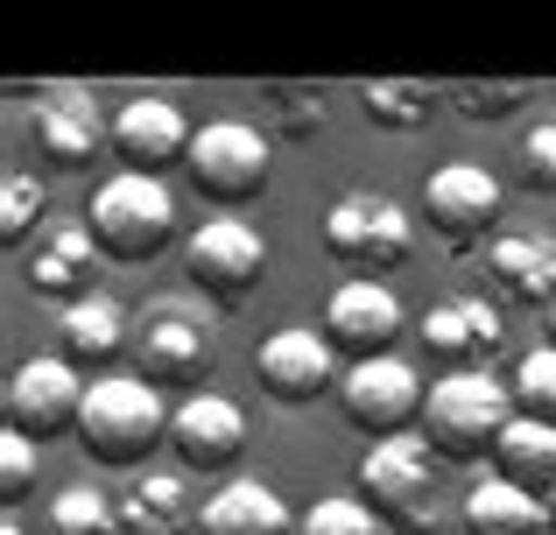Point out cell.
<instances>
[{
  "label": "cell",
  "instance_id": "obj_6",
  "mask_svg": "<svg viewBox=\"0 0 556 535\" xmlns=\"http://www.w3.org/2000/svg\"><path fill=\"white\" fill-rule=\"evenodd\" d=\"M359 500L402 535L437 528V458H430V444L422 437L367 444V458H359Z\"/></svg>",
  "mask_w": 556,
  "mask_h": 535
},
{
  "label": "cell",
  "instance_id": "obj_33",
  "mask_svg": "<svg viewBox=\"0 0 556 535\" xmlns=\"http://www.w3.org/2000/svg\"><path fill=\"white\" fill-rule=\"evenodd\" d=\"M28 472H36V444H28V437H0V494L22 500L28 494Z\"/></svg>",
  "mask_w": 556,
  "mask_h": 535
},
{
  "label": "cell",
  "instance_id": "obj_7",
  "mask_svg": "<svg viewBox=\"0 0 556 535\" xmlns=\"http://www.w3.org/2000/svg\"><path fill=\"white\" fill-rule=\"evenodd\" d=\"M408 247H416V226L388 191H345L325 212V254L353 268L359 282H380V268H402Z\"/></svg>",
  "mask_w": 556,
  "mask_h": 535
},
{
  "label": "cell",
  "instance_id": "obj_29",
  "mask_svg": "<svg viewBox=\"0 0 556 535\" xmlns=\"http://www.w3.org/2000/svg\"><path fill=\"white\" fill-rule=\"evenodd\" d=\"M296 535H380V514L359 494H325L296 514Z\"/></svg>",
  "mask_w": 556,
  "mask_h": 535
},
{
  "label": "cell",
  "instance_id": "obj_5",
  "mask_svg": "<svg viewBox=\"0 0 556 535\" xmlns=\"http://www.w3.org/2000/svg\"><path fill=\"white\" fill-rule=\"evenodd\" d=\"M212 317L190 296H155L135 310V339H127V373L149 387H184L212 373Z\"/></svg>",
  "mask_w": 556,
  "mask_h": 535
},
{
  "label": "cell",
  "instance_id": "obj_16",
  "mask_svg": "<svg viewBox=\"0 0 556 535\" xmlns=\"http://www.w3.org/2000/svg\"><path fill=\"white\" fill-rule=\"evenodd\" d=\"M99 240H92V226L85 219H50L36 233V247L22 254V282L36 289V296H50V303H85L92 296V275H99Z\"/></svg>",
  "mask_w": 556,
  "mask_h": 535
},
{
  "label": "cell",
  "instance_id": "obj_19",
  "mask_svg": "<svg viewBox=\"0 0 556 535\" xmlns=\"http://www.w3.org/2000/svg\"><path fill=\"white\" fill-rule=\"evenodd\" d=\"M127 339H135V317H127L113 296H99V289L56 317V353H64L78 373H92V381H106L113 359H127Z\"/></svg>",
  "mask_w": 556,
  "mask_h": 535
},
{
  "label": "cell",
  "instance_id": "obj_26",
  "mask_svg": "<svg viewBox=\"0 0 556 535\" xmlns=\"http://www.w3.org/2000/svg\"><path fill=\"white\" fill-rule=\"evenodd\" d=\"M50 535H121V500H106L92 480H71L50 500Z\"/></svg>",
  "mask_w": 556,
  "mask_h": 535
},
{
  "label": "cell",
  "instance_id": "obj_28",
  "mask_svg": "<svg viewBox=\"0 0 556 535\" xmlns=\"http://www.w3.org/2000/svg\"><path fill=\"white\" fill-rule=\"evenodd\" d=\"M507 387H515V409L529 416V423H556V345L521 353V367L507 373Z\"/></svg>",
  "mask_w": 556,
  "mask_h": 535
},
{
  "label": "cell",
  "instance_id": "obj_12",
  "mask_svg": "<svg viewBox=\"0 0 556 535\" xmlns=\"http://www.w3.org/2000/svg\"><path fill=\"white\" fill-rule=\"evenodd\" d=\"M422 219L444 247H479L501 226V177L486 163H444L422 177Z\"/></svg>",
  "mask_w": 556,
  "mask_h": 535
},
{
  "label": "cell",
  "instance_id": "obj_11",
  "mask_svg": "<svg viewBox=\"0 0 556 535\" xmlns=\"http://www.w3.org/2000/svg\"><path fill=\"white\" fill-rule=\"evenodd\" d=\"M184 275L212 303H247L261 289V275H268V240L247 219H204L184 240Z\"/></svg>",
  "mask_w": 556,
  "mask_h": 535
},
{
  "label": "cell",
  "instance_id": "obj_21",
  "mask_svg": "<svg viewBox=\"0 0 556 535\" xmlns=\"http://www.w3.org/2000/svg\"><path fill=\"white\" fill-rule=\"evenodd\" d=\"M198 514L190 472H141L121 494V535H198Z\"/></svg>",
  "mask_w": 556,
  "mask_h": 535
},
{
  "label": "cell",
  "instance_id": "obj_1",
  "mask_svg": "<svg viewBox=\"0 0 556 535\" xmlns=\"http://www.w3.org/2000/svg\"><path fill=\"white\" fill-rule=\"evenodd\" d=\"M515 416H521L515 387H507L493 367L444 373V381H430V395H422L416 437L430 444V458H444V466H479L486 451H501V437H507Z\"/></svg>",
  "mask_w": 556,
  "mask_h": 535
},
{
  "label": "cell",
  "instance_id": "obj_23",
  "mask_svg": "<svg viewBox=\"0 0 556 535\" xmlns=\"http://www.w3.org/2000/svg\"><path fill=\"white\" fill-rule=\"evenodd\" d=\"M465 528L472 535H556L549 500L529 494V486H515V480H501V472H486V480L465 494Z\"/></svg>",
  "mask_w": 556,
  "mask_h": 535
},
{
  "label": "cell",
  "instance_id": "obj_27",
  "mask_svg": "<svg viewBox=\"0 0 556 535\" xmlns=\"http://www.w3.org/2000/svg\"><path fill=\"white\" fill-rule=\"evenodd\" d=\"M42 212H50V191H42L28 169H8V183H0V240L8 247H22L28 233H42Z\"/></svg>",
  "mask_w": 556,
  "mask_h": 535
},
{
  "label": "cell",
  "instance_id": "obj_30",
  "mask_svg": "<svg viewBox=\"0 0 556 535\" xmlns=\"http://www.w3.org/2000/svg\"><path fill=\"white\" fill-rule=\"evenodd\" d=\"M521 183L529 191H556V113H543V120L521 135Z\"/></svg>",
  "mask_w": 556,
  "mask_h": 535
},
{
  "label": "cell",
  "instance_id": "obj_10",
  "mask_svg": "<svg viewBox=\"0 0 556 535\" xmlns=\"http://www.w3.org/2000/svg\"><path fill=\"white\" fill-rule=\"evenodd\" d=\"M169 451L190 480H240V458H247V409L226 395H184L177 416H169Z\"/></svg>",
  "mask_w": 556,
  "mask_h": 535
},
{
  "label": "cell",
  "instance_id": "obj_3",
  "mask_svg": "<svg viewBox=\"0 0 556 535\" xmlns=\"http://www.w3.org/2000/svg\"><path fill=\"white\" fill-rule=\"evenodd\" d=\"M85 226H92L99 254L121 268H141L177 240V191L163 177H141V169H121L92 191L85 205Z\"/></svg>",
  "mask_w": 556,
  "mask_h": 535
},
{
  "label": "cell",
  "instance_id": "obj_20",
  "mask_svg": "<svg viewBox=\"0 0 556 535\" xmlns=\"http://www.w3.org/2000/svg\"><path fill=\"white\" fill-rule=\"evenodd\" d=\"M486 282L507 303H556V233H493L486 240Z\"/></svg>",
  "mask_w": 556,
  "mask_h": 535
},
{
  "label": "cell",
  "instance_id": "obj_8",
  "mask_svg": "<svg viewBox=\"0 0 556 535\" xmlns=\"http://www.w3.org/2000/svg\"><path fill=\"white\" fill-rule=\"evenodd\" d=\"M85 373L71 367L64 353H42V359H22L0 387V416H8V437H56V430H78V409H85Z\"/></svg>",
  "mask_w": 556,
  "mask_h": 535
},
{
  "label": "cell",
  "instance_id": "obj_34",
  "mask_svg": "<svg viewBox=\"0 0 556 535\" xmlns=\"http://www.w3.org/2000/svg\"><path fill=\"white\" fill-rule=\"evenodd\" d=\"M0 535H28V528H22V522H14V514H8V522H0Z\"/></svg>",
  "mask_w": 556,
  "mask_h": 535
},
{
  "label": "cell",
  "instance_id": "obj_4",
  "mask_svg": "<svg viewBox=\"0 0 556 535\" xmlns=\"http://www.w3.org/2000/svg\"><path fill=\"white\" fill-rule=\"evenodd\" d=\"M268 135L247 120H204L198 135H190V155H184V177L190 191L212 205V219H240L247 205H254L261 191H268Z\"/></svg>",
  "mask_w": 556,
  "mask_h": 535
},
{
  "label": "cell",
  "instance_id": "obj_36",
  "mask_svg": "<svg viewBox=\"0 0 556 535\" xmlns=\"http://www.w3.org/2000/svg\"><path fill=\"white\" fill-rule=\"evenodd\" d=\"M549 345H556V303H549Z\"/></svg>",
  "mask_w": 556,
  "mask_h": 535
},
{
  "label": "cell",
  "instance_id": "obj_17",
  "mask_svg": "<svg viewBox=\"0 0 556 535\" xmlns=\"http://www.w3.org/2000/svg\"><path fill=\"white\" fill-rule=\"evenodd\" d=\"M416 331H422V353L444 359V373H479L493 353H501V339H507L501 310H493L486 296H444V303H430Z\"/></svg>",
  "mask_w": 556,
  "mask_h": 535
},
{
  "label": "cell",
  "instance_id": "obj_15",
  "mask_svg": "<svg viewBox=\"0 0 556 535\" xmlns=\"http://www.w3.org/2000/svg\"><path fill=\"white\" fill-rule=\"evenodd\" d=\"M317 331L331 339V353H345V367L380 359V353H394V339H402V296H394L388 282H359V275H345V282L325 296Z\"/></svg>",
  "mask_w": 556,
  "mask_h": 535
},
{
  "label": "cell",
  "instance_id": "obj_31",
  "mask_svg": "<svg viewBox=\"0 0 556 535\" xmlns=\"http://www.w3.org/2000/svg\"><path fill=\"white\" fill-rule=\"evenodd\" d=\"M268 106H275V120H282V135L325 127V92H317V85H268Z\"/></svg>",
  "mask_w": 556,
  "mask_h": 535
},
{
  "label": "cell",
  "instance_id": "obj_13",
  "mask_svg": "<svg viewBox=\"0 0 556 535\" xmlns=\"http://www.w3.org/2000/svg\"><path fill=\"white\" fill-rule=\"evenodd\" d=\"M254 373H261V387H268L282 409H311L317 395H339V381H345L339 353H331V339L317 324L268 331V339H261V353H254Z\"/></svg>",
  "mask_w": 556,
  "mask_h": 535
},
{
  "label": "cell",
  "instance_id": "obj_32",
  "mask_svg": "<svg viewBox=\"0 0 556 535\" xmlns=\"http://www.w3.org/2000/svg\"><path fill=\"white\" fill-rule=\"evenodd\" d=\"M521 92H529V85H451V99H458L465 120H501V113H515Z\"/></svg>",
  "mask_w": 556,
  "mask_h": 535
},
{
  "label": "cell",
  "instance_id": "obj_25",
  "mask_svg": "<svg viewBox=\"0 0 556 535\" xmlns=\"http://www.w3.org/2000/svg\"><path fill=\"white\" fill-rule=\"evenodd\" d=\"M359 113L374 127H388V135H416V127H430L437 92L422 78H374V85H359Z\"/></svg>",
  "mask_w": 556,
  "mask_h": 535
},
{
  "label": "cell",
  "instance_id": "obj_35",
  "mask_svg": "<svg viewBox=\"0 0 556 535\" xmlns=\"http://www.w3.org/2000/svg\"><path fill=\"white\" fill-rule=\"evenodd\" d=\"M549 528H556V486H549Z\"/></svg>",
  "mask_w": 556,
  "mask_h": 535
},
{
  "label": "cell",
  "instance_id": "obj_18",
  "mask_svg": "<svg viewBox=\"0 0 556 535\" xmlns=\"http://www.w3.org/2000/svg\"><path fill=\"white\" fill-rule=\"evenodd\" d=\"M190 135H198V127L184 120V106L177 99H155V92L127 99V106L113 113V155H121L127 169H141V177H163L169 163H184Z\"/></svg>",
  "mask_w": 556,
  "mask_h": 535
},
{
  "label": "cell",
  "instance_id": "obj_2",
  "mask_svg": "<svg viewBox=\"0 0 556 535\" xmlns=\"http://www.w3.org/2000/svg\"><path fill=\"white\" fill-rule=\"evenodd\" d=\"M169 402L163 387L135 381V373H106V381L85 387V409H78V451L92 466L113 472H141L155 444H169Z\"/></svg>",
  "mask_w": 556,
  "mask_h": 535
},
{
  "label": "cell",
  "instance_id": "obj_9",
  "mask_svg": "<svg viewBox=\"0 0 556 535\" xmlns=\"http://www.w3.org/2000/svg\"><path fill=\"white\" fill-rule=\"evenodd\" d=\"M422 373L408 367L402 353H380V359H359V367H345L339 381V409L345 423H359L374 444L388 437H408V423H422Z\"/></svg>",
  "mask_w": 556,
  "mask_h": 535
},
{
  "label": "cell",
  "instance_id": "obj_14",
  "mask_svg": "<svg viewBox=\"0 0 556 535\" xmlns=\"http://www.w3.org/2000/svg\"><path fill=\"white\" fill-rule=\"evenodd\" d=\"M28 141H36L42 163L85 169L113 141V120H106V106H99L85 85H42L36 106H28Z\"/></svg>",
  "mask_w": 556,
  "mask_h": 535
},
{
  "label": "cell",
  "instance_id": "obj_22",
  "mask_svg": "<svg viewBox=\"0 0 556 535\" xmlns=\"http://www.w3.org/2000/svg\"><path fill=\"white\" fill-rule=\"evenodd\" d=\"M198 535H296V514L282 508L268 480H226L198 514Z\"/></svg>",
  "mask_w": 556,
  "mask_h": 535
},
{
  "label": "cell",
  "instance_id": "obj_24",
  "mask_svg": "<svg viewBox=\"0 0 556 535\" xmlns=\"http://www.w3.org/2000/svg\"><path fill=\"white\" fill-rule=\"evenodd\" d=\"M493 472L549 500V486H556V423H529V416H515L507 437H501V451H493Z\"/></svg>",
  "mask_w": 556,
  "mask_h": 535
}]
</instances>
